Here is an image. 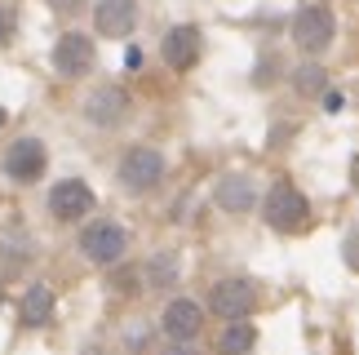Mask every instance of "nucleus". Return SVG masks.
Returning <instances> with one entry per match:
<instances>
[{
	"label": "nucleus",
	"instance_id": "9d476101",
	"mask_svg": "<svg viewBox=\"0 0 359 355\" xmlns=\"http://www.w3.org/2000/svg\"><path fill=\"white\" fill-rule=\"evenodd\" d=\"M124 116H129V93L120 85H102L85 98V120L98 125V129H116Z\"/></svg>",
	"mask_w": 359,
	"mask_h": 355
},
{
	"label": "nucleus",
	"instance_id": "4be33fe9",
	"mask_svg": "<svg viewBox=\"0 0 359 355\" xmlns=\"http://www.w3.org/2000/svg\"><path fill=\"white\" fill-rule=\"evenodd\" d=\"M351 182H355V191H359V156H355V165H351Z\"/></svg>",
	"mask_w": 359,
	"mask_h": 355
},
{
	"label": "nucleus",
	"instance_id": "6e6552de",
	"mask_svg": "<svg viewBox=\"0 0 359 355\" xmlns=\"http://www.w3.org/2000/svg\"><path fill=\"white\" fill-rule=\"evenodd\" d=\"M49 213L58 217V222H80L85 213H93L89 182H80V178H62V182L49 191Z\"/></svg>",
	"mask_w": 359,
	"mask_h": 355
},
{
	"label": "nucleus",
	"instance_id": "412c9836",
	"mask_svg": "<svg viewBox=\"0 0 359 355\" xmlns=\"http://www.w3.org/2000/svg\"><path fill=\"white\" fill-rule=\"evenodd\" d=\"M49 9H58V13H76V9H85V0H49Z\"/></svg>",
	"mask_w": 359,
	"mask_h": 355
},
{
	"label": "nucleus",
	"instance_id": "0eeeda50",
	"mask_svg": "<svg viewBox=\"0 0 359 355\" xmlns=\"http://www.w3.org/2000/svg\"><path fill=\"white\" fill-rule=\"evenodd\" d=\"M160 329H164V337H169V342L191 347V342L200 337V329H204L200 302H191V297H173V302L164 307V316H160Z\"/></svg>",
	"mask_w": 359,
	"mask_h": 355
},
{
	"label": "nucleus",
	"instance_id": "2eb2a0df",
	"mask_svg": "<svg viewBox=\"0 0 359 355\" xmlns=\"http://www.w3.org/2000/svg\"><path fill=\"white\" fill-rule=\"evenodd\" d=\"M0 257H5L9 267H22V262H32V236L13 222V227H5L0 231Z\"/></svg>",
	"mask_w": 359,
	"mask_h": 355
},
{
	"label": "nucleus",
	"instance_id": "f03ea898",
	"mask_svg": "<svg viewBox=\"0 0 359 355\" xmlns=\"http://www.w3.org/2000/svg\"><path fill=\"white\" fill-rule=\"evenodd\" d=\"M120 187L129 191V196H147L151 187H160V178H164V156L156 152V147H129L120 160Z\"/></svg>",
	"mask_w": 359,
	"mask_h": 355
},
{
	"label": "nucleus",
	"instance_id": "ddd939ff",
	"mask_svg": "<svg viewBox=\"0 0 359 355\" xmlns=\"http://www.w3.org/2000/svg\"><path fill=\"white\" fill-rule=\"evenodd\" d=\"M253 200H257V191H253V182H248V178H240V173H231V178H222V182H217V204H222L226 213H248V209H253Z\"/></svg>",
	"mask_w": 359,
	"mask_h": 355
},
{
	"label": "nucleus",
	"instance_id": "5701e85b",
	"mask_svg": "<svg viewBox=\"0 0 359 355\" xmlns=\"http://www.w3.org/2000/svg\"><path fill=\"white\" fill-rule=\"evenodd\" d=\"M9 125V116H5V107H0V129H5Z\"/></svg>",
	"mask_w": 359,
	"mask_h": 355
},
{
	"label": "nucleus",
	"instance_id": "a211bd4d",
	"mask_svg": "<svg viewBox=\"0 0 359 355\" xmlns=\"http://www.w3.org/2000/svg\"><path fill=\"white\" fill-rule=\"evenodd\" d=\"M293 85H297L302 93H320V89H324V72H320V67H302V72L293 76Z\"/></svg>",
	"mask_w": 359,
	"mask_h": 355
},
{
	"label": "nucleus",
	"instance_id": "6ab92c4d",
	"mask_svg": "<svg viewBox=\"0 0 359 355\" xmlns=\"http://www.w3.org/2000/svg\"><path fill=\"white\" fill-rule=\"evenodd\" d=\"M13 27H18V22H13V9H9V5H0V49H5L9 40H13Z\"/></svg>",
	"mask_w": 359,
	"mask_h": 355
},
{
	"label": "nucleus",
	"instance_id": "f8f14e48",
	"mask_svg": "<svg viewBox=\"0 0 359 355\" xmlns=\"http://www.w3.org/2000/svg\"><path fill=\"white\" fill-rule=\"evenodd\" d=\"M93 27H98V36H129L137 27V0H98V9H93Z\"/></svg>",
	"mask_w": 359,
	"mask_h": 355
},
{
	"label": "nucleus",
	"instance_id": "20e7f679",
	"mask_svg": "<svg viewBox=\"0 0 359 355\" xmlns=\"http://www.w3.org/2000/svg\"><path fill=\"white\" fill-rule=\"evenodd\" d=\"M124 249H129V231L120 222H89L80 231V253L98 267H116L124 257Z\"/></svg>",
	"mask_w": 359,
	"mask_h": 355
},
{
	"label": "nucleus",
	"instance_id": "7ed1b4c3",
	"mask_svg": "<svg viewBox=\"0 0 359 355\" xmlns=\"http://www.w3.org/2000/svg\"><path fill=\"white\" fill-rule=\"evenodd\" d=\"M337 36V22H333V9L324 5H302L293 13V45L302 53H324Z\"/></svg>",
	"mask_w": 359,
	"mask_h": 355
},
{
	"label": "nucleus",
	"instance_id": "dca6fc26",
	"mask_svg": "<svg viewBox=\"0 0 359 355\" xmlns=\"http://www.w3.org/2000/svg\"><path fill=\"white\" fill-rule=\"evenodd\" d=\"M257 342L253 324L248 320H226V333H222V355H248Z\"/></svg>",
	"mask_w": 359,
	"mask_h": 355
},
{
	"label": "nucleus",
	"instance_id": "aec40b11",
	"mask_svg": "<svg viewBox=\"0 0 359 355\" xmlns=\"http://www.w3.org/2000/svg\"><path fill=\"white\" fill-rule=\"evenodd\" d=\"M341 257H346L351 271H359V231H351V236H346V244H341Z\"/></svg>",
	"mask_w": 359,
	"mask_h": 355
},
{
	"label": "nucleus",
	"instance_id": "4468645a",
	"mask_svg": "<svg viewBox=\"0 0 359 355\" xmlns=\"http://www.w3.org/2000/svg\"><path fill=\"white\" fill-rule=\"evenodd\" d=\"M53 320V289L49 284H32V289L22 293V324H32V329H40V324Z\"/></svg>",
	"mask_w": 359,
	"mask_h": 355
},
{
	"label": "nucleus",
	"instance_id": "f3484780",
	"mask_svg": "<svg viewBox=\"0 0 359 355\" xmlns=\"http://www.w3.org/2000/svg\"><path fill=\"white\" fill-rule=\"evenodd\" d=\"M147 276H151V284H173V276H177L173 253H156V257H151V267H147Z\"/></svg>",
	"mask_w": 359,
	"mask_h": 355
},
{
	"label": "nucleus",
	"instance_id": "9b49d317",
	"mask_svg": "<svg viewBox=\"0 0 359 355\" xmlns=\"http://www.w3.org/2000/svg\"><path fill=\"white\" fill-rule=\"evenodd\" d=\"M160 53H164V62H169L173 72H191V67L200 62V53H204V36H200V27H191V22L173 27V32L164 36Z\"/></svg>",
	"mask_w": 359,
	"mask_h": 355
},
{
	"label": "nucleus",
	"instance_id": "f257e3e1",
	"mask_svg": "<svg viewBox=\"0 0 359 355\" xmlns=\"http://www.w3.org/2000/svg\"><path fill=\"white\" fill-rule=\"evenodd\" d=\"M262 217H266L271 231H284V236H293L311 222V204L306 196L293 187V182H275L266 191V200H262Z\"/></svg>",
	"mask_w": 359,
	"mask_h": 355
},
{
	"label": "nucleus",
	"instance_id": "423d86ee",
	"mask_svg": "<svg viewBox=\"0 0 359 355\" xmlns=\"http://www.w3.org/2000/svg\"><path fill=\"white\" fill-rule=\"evenodd\" d=\"M257 307V289L253 280H217L209 293V311L222 320H248Z\"/></svg>",
	"mask_w": 359,
	"mask_h": 355
},
{
	"label": "nucleus",
	"instance_id": "39448f33",
	"mask_svg": "<svg viewBox=\"0 0 359 355\" xmlns=\"http://www.w3.org/2000/svg\"><path fill=\"white\" fill-rule=\"evenodd\" d=\"M45 165H49V152H45V142H40V138H18V142H9L5 160H0L5 178H9V182H18V187L40 182V178H45Z\"/></svg>",
	"mask_w": 359,
	"mask_h": 355
},
{
	"label": "nucleus",
	"instance_id": "1a4fd4ad",
	"mask_svg": "<svg viewBox=\"0 0 359 355\" xmlns=\"http://www.w3.org/2000/svg\"><path fill=\"white\" fill-rule=\"evenodd\" d=\"M53 72L67 80H80L93 72V40L80 32H67L58 45H53Z\"/></svg>",
	"mask_w": 359,
	"mask_h": 355
}]
</instances>
